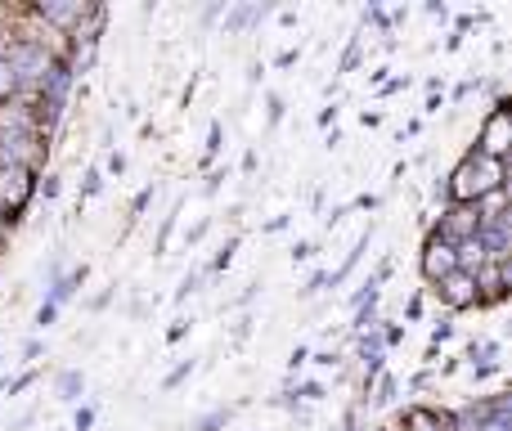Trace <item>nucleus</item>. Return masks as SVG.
<instances>
[{"label":"nucleus","instance_id":"1","mask_svg":"<svg viewBox=\"0 0 512 431\" xmlns=\"http://www.w3.org/2000/svg\"><path fill=\"white\" fill-rule=\"evenodd\" d=\"M504 189V162L486 158V153H468L459 171L450 176V198L454 203H481V198Z\"/></svg>","mask_w":512,"mask_h":431},{"label":"nucleus","instance_id":"2","mask_svg":"<svg viewBox=\"0 0 512 431\" xmlns=\"http://www.w3.org/2000/svg\"><path fill=\"white\" fill-rule=\"evenodd\" d=\"M508 414H512V400L495 396V400H481V405H468L459 414V431H508Z\"/></svg>","mask_w":512,"mask_h":431},{"label":"nucleus","instance_id":"3","mask_svg":"<svg viewBox=\"0 0 512 431\" xmlns=\"http://www.w3.org/2000/svg\"><path fill=\"white\" fill-rule=\"evenodd\" d=\"M9 68H14L18 86L23 81H45V72H50V54H45V45H32V41H18L5 50Z\"/></svg>","mask_w":512,"mask_h":431},{"label":"nucleus","instance_id":"4","mask_svg":"<svg viewBox=\"0 0 512 431\" xmlns=\"http://www.w3.org/2000/svg\"><path fill=\"white\" fill-rule=\"evenodd\" d=\"M27 198H32V171L27 167H0V212L18 216Z\"/></svg>","mask_w":512,"mask_h":431},{"label":"nucleus","instance_id":"5","mask_svg":"<svg viewBox=\"0 0 512 431\" xmlns=\"http://www.w3.org/2000/svg\"><path fill=\"white\" fill-rule=\"evenodd\" d=\"M41 90H45V122H59V113H63V104H68V90H72V68H63V63H50V72H45V81H41Z\"/></svg>","mask_w":512,"mask_h":431},{"label":"nucleus","instance_id":"6","mask_svg":"<svg viewBox=\"0 0 512 431\" xmlns=\"http://www.w3.org/2000/svg\"><path fill=\"white\" fill-rule=\"evenodd\" d=\"M508 135H512V126H508V108L504 104H495V113L486 117V131H481V149L477 153H486V158H504V149H508Z\"/></svg>","mask_w":512,"mask_h":431},{"label":"nucleus","instance_id":"7","mask_svg":"<svg viewBox=\"0 0 512 431\" xmlns=\"http://www.w3.org/2000/svg\"><path fill=\"white\" fill-rule=\"evenodd\" d=\"M477 238L486 247V261H504L508 256V212H495L477 225Z\"/></svg>","mask_w":512,"mask_h":431},{"label":"nucleus","instance_id":"8","mask_svg":"<svg viewBox=\"0 0 512 431\" xmlns=\"http://www.w3.org/2000/svg\"><path fill=\"white\" fill-rule=\"evenodd\" d=\"M423 274L427 279H445V274H454V243L450 238L436 234L432 243L423 247Z\"/></svg>","mask_w":512,"mask_h":431},{"label":"nucleus","instance_id":"9","mask_svg":"<svg viewBox=\"0 0 512 431\" xmlns=\"http://www.w3.org/2000/svg\"><path fill=\"white\" fill-rule=\"evenodd\" d=\"M441 292H445V301H450L454 310H463V306H472L477 301V283H472V274H445L441 279Z\"/></svg>","mask_w":512,"mask_h":431},{"label":"nucleus","instance_id":"10","mask_svg":"<svg viewBox=\"0 0 512 431\" xmlns=\"http://www.w3.org/2000/svg\"><path fill=\"white\" fill-rule=\"evenodd\" d=\"M36 14L45 18V23H54V27H72V23H81V18L90 14L86 5H77V0H72V5H50V0H45L41 9H36Z\"/></svg>","mask_w":512,"mask_h":431},{"label":"nucleus","instance_id":"11","mask_svg":"<svg viewBox=\"0 0 512 431\" xmlns=\"http://www.w3.org/2000/svg\"><path fill=\"white\" fill-rule=\"evenodd\" d=\"M409 427L414 431H445V423L436 414H427V409H418V414H409Z\"/></svg>","mask_w":512,"mask_h":431},{"label":"nucleus","instance_id":"12","mask_svg":"<svg viewBox=\"0 0 512 431\" xmlns=\"http://www.w3.org/2000/svg\"><path fill=\"white\" fill-rule=\"evenodd\" d=\"M364 247H369V234H360V243H355V252H351V256H346V261H342V270H337V274H333V283H342V279H346V274H351V270H355V261H360V252H364Z\"/></svg>","mask_w":512,"mask_h":431},{"label":"nucleus","instance_id":"13","mask_svg":"<svg viewBox=\"0 0 512 431\" xmlns=\"http://www.w3.org/2000/svg\"><path fill=\"white\" fill-rule=\"evenodd\" d=\"M18 90V77H14V68H9V59H0V99H9Z\"/></svg>","mask_w":512,"mask_h":431},{"label":"nucleus","instance_id":"14","mask_svg":"<svg viewBox=\"0 0 512 431\" xmlns=\"http://www.w3.org/2000/svg\"><path fill=\"white\" fill-rule=\"evenodd\" d=\"M77 391H81V373H63L59 396H63V400H77Z\"/></svg>","mask_w":512,"mask_h":431},{"label":"nucleus","instance_id":"15","mask_svg":"<svg viewBox=\"0 0 512 431\" xmlns=\"http://www.w3.org/2000/svg\"><path fill=\"white\" fill-rule=\"evenodd\" d=\"M221 423H230V409H216V414H207L203 423H198V431H216Z\"/></svg>","mask_w":512,"mask_h":431},{"label":"nucleus","instance_id":"16","mask_svg":"<svg viewBox=\"0 0 512 431\" xmlns=\"http://www.w3.org/2000/svg\"><path fill=\"white\" fill-rule=\"evenodd\" d=\"M391 400H396V382H382V391H378V405H391Z\"/></svg>","mask_w":512,"mask_h":431},{"label":"nucleus","instance_id":"17","mask_svg":"<svg viewBox=\"0 0 512 431\" xmlns=\"http://www.w3.org/2000/svg\"><path fill=\"white\" fill-rule=\"evenodd\" d=\"M99 189H104V176H99V171H90V180H86V198H95Z\"/></svg>","mask_w":512,"mask_h":431},{"label":"nucleus","instance_id":"18","mask_svg":"<svg viewBox=\"0 0 512 431\" xmlns=\"http://www.w3.org/2000/svg\"><path fill=\"white\" fill-rule=\"evenodd\" d=\"M194 288H198V274H189V279H185V283H180V292H176V297H180V301H185V297H189V292H194Z\"/></svg>","mask_w":512,"mask_h":431},{"label":"nucleus","instance_id":"19","mask_svg":"<svg viewBox=\"0 0 512 431\" xmlns=\"http://www.w3.org/2000/svg\"><path fill=\"white\" fill-rule=\"evenodd\" d=\"M310 252H315V243H297V252H292V261H310Z\"/></svg>","mask_w":512,"mask_h":431},{"label":"nucleus","instance_id":"20","mask_svg":"<svg viewBox=\"0 0 512 431\" xmlns=\"http://www.w3.org/2000/svg\"><path fill=\"white\" fill-rule=\"evenodd\" d=\"M189 369H194V364H180V369H176V373H171V378H167V387H176L180 378H189Z\"/></svg>","mask_w":512,"mask_h":431}]
</instances>
